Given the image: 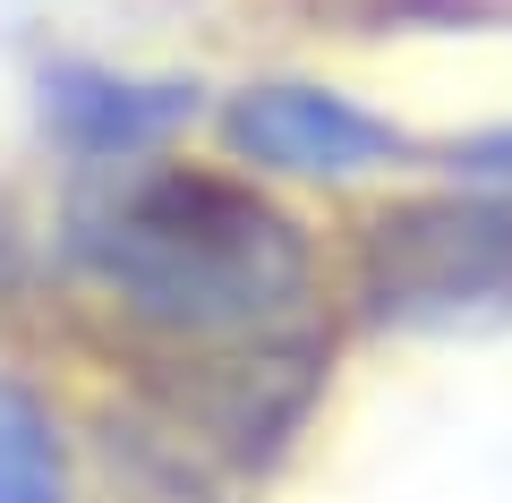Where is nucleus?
Returning <instances> with one entry per match:
<instances>
[{"mask_svg":"<svg viewBox=\"0 0 512 503\" xmlns=\"http://www.w3.org/2000/svg\"><path fill=\"white\" fill-rule=\"evenodd\" d=\"M69 256L120 316L180 350H282L308 333V239L231 171L163 154L94 162L69 205Z\"/></svg>","mask_w":512,"mask_h":503,"instance_id":"obj_1","label":"nucleus"},{"mask_svg":"<svg viewBox=\"0 0 512 503\" xmlns=\"http://www.w3.org/2000/svg\"><path fill=\"white\" fill-rule=\"evenodd\" d=\"M367 299L376 316L419 324V333L512 324V188L384 214L367 239Z\"/></svg>","mask_w":512,"mask_h":503,"instance_id":"obj_2","label":"nucleus"},{"mask_svg":"<svg viewBox=\"0 0 512 503\" xmlns=\"http://www.w3.org/2000/svg\"><path fill=\"white\" fill-rule=\"evenodd\" d=\"M222 137L248 171H282V180H359L402 154V128L333 86H248L222 111Z\"/></svg>","mask_w":512,"mask_h":503,"instance_id":"obj_3","label":"nucleus"},{"mask_svg":"<svg viewBox=\"0 0 512 503\" xmlns=\"http://www.w3.org/2000/svg\"><path fill=\"white\" fill-rule=\"evenodd\" d=\"M43 94H52V120L94 162L154 154V137H171L197 111L188 86H137V77H111V69H60V77H43Z\"/></svg>","mask_w":512,"mask_h":503,"instance_id":"obj_4","label":"nucleus"},{"mask_svg":"<svg viewBox=\"0 0 512 503\" xmlns=\"http://www.w3.org/2000/svg\"><path fill=\"white\" fill-rule=\"evenodd\" d=\"M0 503H69V444L26 384L0 376Z\"/></svg>","mask_w":512,"mask_h":503,"instance_id":"obj_5","label":"nucleus"},{"mask_svg":"<svg viewBox=\"0 0 512 503\" xmlns=\"http://www.w3.org/2000/svg\"><path fill=\"white\" fill-rule=\"evenodd\" d=\"M453 171H461V180H487V188H512V120L461 137V145H453Z\"/></svg>","mask_w":512,"mask_h":503,"instance_id":"obj_6","label":"nucleus"}]
</instances>
